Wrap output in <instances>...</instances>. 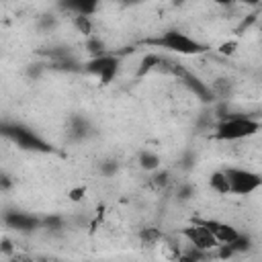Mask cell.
I'll list each match as a JSON object with an SVG mask.
<instances>
[{
  "label": "cell",
  "instance_id": "1",
  "mask_svg": "<svg viewBox=\"0 0 262 262\" xmlns=\"http://www.w3.org/2000/svg\"><path fill=\"white\" fill-rule=\"evenodd\" d=\"M260 131V121L248 115L229 113L227 117L219 119L215 125V137L221 141H242Z\"/></svg>",
  "mask_w": 262,
  "mask_h": 262
},
{
  "label": "cell",
  "instance_id": "2",
  "mask_svg": "<svg viewBox=\"0 0 262 262\" xmlns=\"http://www.w3.org/2000/svg\"><path fill=\"white\" fill-rule=\"evenodd\" d=\"M0 135L10 139L12 143H16L18 147L23 149H31V151H51V145L41 139L35 131H31L29 127L25 125H18V123H0Z\"/></svg>",
  "mask_w": 262,
  "mask_h": 262
},
{
  "label": "cell",
  "instance_id": "3",
  "mask_svg": "<svg viewBox=\"0 0 262 262\" xmlns=\"http://www.w3.org/2000/svg\"><path fill=\"white\" fill-rule=\"evenodd\" d=\"M149 45H156V47H162V49H168V51H174L180 55H199L205 51L203 43H199L196 39H192L180 31H166L158 39L149 41Z\"/></svg>",
  "mask_w": 262,
  "mask_h": 262
},
{
  "label": "cell",
  "instance_id": "4",
  "mask_svg": "<svg viewBox=\"0 0 262 262\" xmlns=\"http://www.w3.org/2000/svg\"><path fill=\"white\" fill-rule=\"evenodd\" d=\"M225 178L229 184V194H252L262 186V178L258 172L246 168H225Z\"/></svg>",
  "mask_w": 262,
  "mask_h": 262
},
{
  "label": "cell",
  "instance_id": "5",
  "mask_svg": "<svg viewBox=\"0 0 262 262\" xmlns=\"http://www.w3.org/2000/svg\"><path fill=\"white\" fill-rule=\"evenodd\" d=\"M182 235L188 242V246H192V248H196V250H201L205 254L215 252L217 246H219L217 239H215V235L211 233V229L203 223V219H194L190 225H186L182 229Z\"/></svg>",
  "mask_w": 262,
  "mask_h": 262
},
{
  "label": "cell",
  "instance_id": "6",
  "mask_svg": "<svg viewBox=\"0 0 262 262\" xmlns=\"http://www.w3.org/2000/svg\"><path fill=\"white\" fill-rule=\"evenodd\" d=\"M84 70H86L88 74H92L94 78H98L100 84H108V82L117 76L119 57H117V55H111V53L94 55L92 59H88V61L84 63Z\"/></svg>",
  "mask_w": 262,
  "mask_h": 262
},
{
  "label": "cell",
  "instance_id": "7",
  "mask_svg": "<svg viewBox=\"0 0 262 262\" xmlns=\"http://www.w3.org/2000/svg\"><path fill=\"white\" fill-rule=\"evenodd\" d=\"M178 80H180V82H182V84H184L196 98H201L203 102H213V100H215V92H213V88L207 86L203 80H199L194 74L182 70L180 76H178Z\"/></svg>",
  "mask_w": 262,
  "mask_h": 262
},
{
  "label": "cell",
  "instance_id": "8",
  "mask_svg": "<svg viewBox=\"0 0 262 262\" xmlns=\"http://www.w3.org/2000/svg\"><path fill=\"white\" fill-rule=\"evenodd\" d=\"M4 223L14 229V231H33L41 225V221L29 213H20V211H10L4 215Z\"/></svg>",
  "mask_w": 262,
  "mask_h": 262
},
{
  "label": "cell",
  "instance_id": "9",
  "mask_svg": "<svg viewBox=\"0 0 262 262\" xmlns=\"http://www.w3.org/2000/svg\"><path fill=\"white\" fill-rule=\"evenodd\" d=\"M203 223L211 229V233L215 235L217 244H231V242L239 235V231H237L233 225H229V223L215 221V219H203Z\"/></svg>",
  "mask_w": 262,
  "mask_h": 262
},
{
  "label": "cell",
  "instance_id": "10",
  "mask_svg": "<svg viewBox=\"0 0 262 262\" xmlns=\"http://www.w3.org/2000/svg\"><path fill=\"white\" fill-rule=\"evenodd\" d=\"M100 0H61V8L76 16H92L98 8Z\"/></svg>",
  "mask_w": 262,
  "mask_h": 262
},
{
  "label": "cell",
  "instance_id": "11",
  "mask_svg": "<svg viewBox=\"0 0 262 262\" xmlns=\"http://www.w3.org/2000/svg\"><path fill=\"white\" fill-rule=\"evenodd\" d=\"M209 186L217 192V194H229V184H227V178H225V172L223 170H217L209 176Z\"/></svg>",
  "mask_w": 262,
  "mask_h": 262
},
{
  "label": "cell",
  "instance_id": "12",
  "mask_svg": "<svg viewBox=\"0 0 262 262\" xmlns=\"http://www.w3.org/2000/svg\"><path fill=\"white\" fill-rule=\"evenodd\" d=\"M137 164H139V168H141V170L154 172V170H158V168H160V158H158L154 151L143 149V151L139 154V158H137Z\"/></svg>",
  "mask_w": 262,
  "mask_h": 262
},
{
  "label": "cell",
  "instance_id": "13",
  "mask_svg": "<svg viewBox=\"0 0 262 262\" xmlns=\"http://www.w3.org/2000/svg\"><path fill=\"white\" fill-rule=\"evenodd\" d=\"M160 61H162V55H158V53H147V55L141 59L139 68H137V76H145L147 72H151V70H158Z\"/></svg>",
  "mask_w": 262,
  "mask_h": 262
},
{
  "label": "cell",
  "instance_id": "14",
  "mask_svg": "<svg viewBox=\"0 0 262 262\" xmlns=\"http://www.w3.org/2000/svg\"><path fill=\"white\" fill-rule=\"evenodd\" d=\"M141 239H143L147 246H151V244H156V242L162 239V233H160L158 229H154V227H147V229L141 231Z\"/></svg>",
  "mask_w": 262,
  "mask_h": 262
},
{
  "label": "cell",
  "instance_id": "15",
  "mask_svg": "<svg viewBox=\"0 0 262 262\" xmlns=\"http://www.w3.org/2000/svg\"><path fill=\"white\" fill-rule=\"evenodd\" d=\"M74 23H76V27H78L80 33L90 35V29H92V25H90V16H74Z\"/></svg>",
  "mask_w": 262,
  "mask_h": 262
},
{
  "label": "cell",
  "instance_id": "16",
  "mask_svg": "<svg viewBox=\"0 0 262 262\" xmlns=\"http://www.w3.org/2000/svg\"><path fill=\"white\" fill-rule=\"evenodd\" d=\"M235 41H227V43H223V45H219V53L221 55H231L233 51H235Z\"/></svg>",
  "mask_w": 262,
  "mask_h": 262
},
{
  "label": "cell",
  "instance_id": "17",
  "mask_svg": "<svg viewBox=\"0 0 262 262\" xmlns=\"http://www.w3.org/2000/svg\"><path fill=\"white\" fill-rule=\"evenodd\" d=\"M0 250H2L4 254H8V256H10V254L14 252V248H12V242H10V239H2V242H0Z\"/></svg>",
  "mask_w": 262,
  "mask_h": 262
},
{
  "label": "cell",
  "instance_id": "18",
  "mask_svg": "<svg viewBox=\"0 0 262 262\" xmlns=\"http://www.w3.org/2000/svg\"><path fill=\"white\" fill-rule=\"evenodd\" d=\"M70 199H72V201H82V199H84V188H74V190L70 192Z\"/></svg>",
  "mask_w": 262,
  "mask_h": 262
},
{
  "label": "cell",
  "instance_id": "19",
  "mask_svg": "<svg viewBox=\"0 0 262 262\" xmlns=\"http://www.w3.org/2000/svg\"><path fill=\"white\" fill-rule=\"evenodd\" d=\"M102 172H104V174H113V172H117V164L106 162V166H102Z\"/></svg>",
  "mask_w": 262,
  "mask_h": 262
},
{
  "label": "cell",
  "instance_id": "20",
  "mask_svg": "<svg viewBox=\"0 0 262 262\" xmlns=\"http://www.w3.org/2000/svg\"><path fill=\"white\" fill-rule=\"evenodd\" d=\"M178 194H182V199H188V196L192 194V186H186V184H184V186L178 190Z\"/></svg>",
  "mask_w": 262,
  "mask_h": 262
},
{
  "label": "cell",
  "instance_id": "21",
  "mask_svg": "<svg viewBox=\"0 0 262 262\" xmlns=\"http://www.w3.org/2000/svg\"><path fill=\"white\" fill-rule=\"evenodd\" d=\"M235 2H239V4H246V6H260V0H235Z\"/></svg>",
  "mask_w": 262,
  "mask_h": 262
},
{
  "label": "cell",
  "instance_id": "22",
  "mask_svg": "<svg viewBox=\"0 0 262 262\" xmlns=\"http://www.w3.org/2000/svg\"><path fill=\"white\" fill-rule=\"evenodd\" d=\"M215 4H219V6H231L235 0H213Z\"/></svg>",
  "mask_w": 262,
  "mask_h": 262
},
{
  "label": "cell",
  "instance_id": "23",
  "mask_svg": "<svg viewBox=\"0 0 262 262\" xmlns=\"http://www.w3.org/2000/svg\"><path fill=\"white\" fill-rule=\"evenodd\" d=\"M123 2H139V0H123Z\"/></svg>",
  "mask_w": 262,
  "mask_h": 262
}]
</instances>
